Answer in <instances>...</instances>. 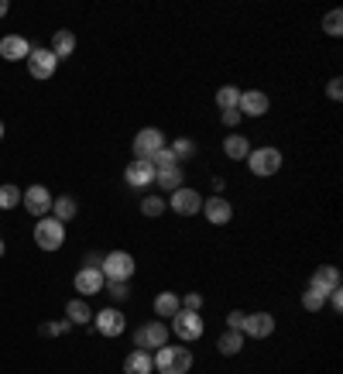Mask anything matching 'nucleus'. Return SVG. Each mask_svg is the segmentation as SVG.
<instances>
[{"label":"nucleus","instance_id":"nucleus-42","mask_svg":"<svg viewBox=\"0 0 343 374\" xmlns=\"http://www.w3.org/2000/svg\"><path fill=\"white\" fill-rule=\"evenodd\" d=\"M223 186H227V178H213V196H220V193H223Z\"/></svg>","mask_w":343,"mask_h":374},{"label":"nucleus","instance_id":"nucleus-31","mask_svg":"<svg viewBox=\"0 0 343 374\" xmlns=\"http://www.w3.org/2000/svg\"><path fill=\"white\" fill-rule=\"evenodd\" d=\"M165 210H169V206H165V199L162 196H144L141 199V213H144V217H162V213H165Z\"/></svg>","mask_w":343,"mask_h":374},{"label":"nucleus","instance_id":"nucleus-21","mask_svg":"<svg viewBox=\"0 0 343 374\" xmlns=\"http://www.w3.org/2000/svg\"><path fill=\"white\" fill-rule=\"evenodd\" d=\"M216 351L223 357H237L244 351V333H241V330H223L220 340H216Z\"/></svg>","mask_w":343,"mask_h":374},{"label":"nucleus","instance_id":"nucleus-19","mask_svg":"<svg viewBox=\"0 0 343 374\" xmlns=\"http://www.w3.org/2000/svg\"><path fill=\"white\" fill-rule=\"evenodd\" d=\"M124 374H154L152 354H148V351H137V347H134L131 354L124 357Z\"/></svg>","mask_w":343,"mask_h":374},{"label":"nucleus","instance_id":"nucleus-23","mask_svg":"<svg viewBox=\"0 0 343 374\" xmlns=\"http://www.w3.org/2000/svg\"><path fill=\"white\" fill-rule=\"evenodd\" d=\"M179 309H182L179 292H158V296H154V316H158V319H172Z\"/></svg>","mask_w":343,"mask_h":374},{"label":"nucleus","instance_id":"nucleus-6","mask_svg":"<svg viewBox=\"0 0 343 374\" xmlns=\"http://www.w3.org/2000/svg\"><path fill=\"white\" fill-rule=\"evenodd\" d=\"M165 144H169V141H165V131H162V127H141V131L134 134V155L152 161Z\"/></svg>","mask_w":343,"mask_h":374},{"label":"nucleus","instance_id":"nucleus-3","mask_svg":"<svg viewBox=\"0 0 343 374\" xmlns=\"http://www.w3.org/2000/svg\"><path fill=\"white\" fill-rule=\"evenodd\" d=\"M100 272H103V278H107V282H131V275H134V255H131V251H110V255H103Z\"/></svg>","mask_w":343,"mask_h":374},{"label":"nucleus","instance_id":"nucleus-27","mask_svg":"<svg viewBox=\"0 0 343 374\" xmlns=\"http://www.w3.org/2000/svg\"><path fill=\"white\" fill-rule=\"evenodd\" d=\"M18 206H21V186L4 182L0 186V210H18Z\"/></svg>","mask_w":343,"mask_h":374},{"label":"nucleus","instance_id":"nucleus-38","mask_svg":"<svg viewBox=\"0 0 343 374\" xmlns=\"http://www.w3.org/2000/svg\"><path fill=\"white\" fill-rule=\"evenodd\" d=\"M244 316H248V313L230 309V313H227V330H244Z\"/></svg>","mask_w":343,"mask_h":374},{"label":"nucleus","instance_id":"nucleus-1","mask_svg":"<svg viewBox=\"0 0 343 374\" xmlns=\"http://www.w3.org/2000/svg\"><path fill=\"white\" fill-rule=\"evenodd\" d=\"M152 364L158 374H189L192 368V351L189 347H158L152 354Z\"/></svg>","mask_w":343,"mask_h":374},{"label":"nucleus","instance_id":"nucleus-17","mask_svg":"<svg viewBox=\"0 0 343 374\" xmlns=\"http://www.w3.org/2000/svg\"><path fill=\"white\" fill-rule=\"evenodd\" d=\"M31 48H35V45L24 38V35H4V38H0V59L21 62L31 55Z\"/></svg>","mask_w":343,"mask_h":374},{"label":"nucleus","instance_id":"nucleus-7","mask_svg":"<svg viewBox=\"0 0 343 374\" xmlns=\"http://www.w3.org/2000/svg\"><path fill=\"white\" fill-rule=\"evenodd\" d=\"M24 62H28V73H31L35 79H41V82H45V79H52V76H56V69H58V59L52 55V48H48V45H35V48H31V55H28Z\"/></svg>","mask_w":343,"mask_h":374},{"label":"nucleus","instance_id":"nucleus-16","mask_svg":"<svg viewBox=\"0 0 343 374\" xmlns=\"http://www.w3.org/2000/svg\"><path fill=\"white\" fill-rule=\"evenodd\" d=\"M244 336H250V340H265V336L275 333V316L271 313H248L244 316V330H241Z\"/></svg>","mask_w":343,"mask_h":374},{"label":"nucleus","instance_id":"nucleus-11","mask_svg":"<svg viewBox=\"0 0 343 374\" xmlns=\"http://www.w3.org/2000/svg\"><path fill=\"white\" fill-rule=\"evenodd\" d=\"M241 117H265L271 110V100L261 90H241V103H237Z\"/></svg>","mask_w":343,"mask_h":374},{"label":"nucleus","instance_id":"nucleus-8","mask_svg":"<svg viewBox=\"0 0 343 374\" xmlns=\"http://www.w3.org/2000/svg\"><path fill=\"white\" fill-rule=\"evenodd\" d=\"M203 316L199 313H189V309H179V313L172 316V333L179 336V340H186V343H192V340H199L203 336Z\"/></svg>","mask_w":343,"mask_h":374},{"label":"nucleus","instance_id":"nucleus-45","mask_svg":"<svg viewBox=\"0 0 343 374\" xmlns=\"http://www.w3.org/2000/svg\"><path fill=\"white\" fill-rule=\"evenodd\" d=\"M0 138H4V120H0Z\"/></svg>","mask_w":343,"mask_h":374},{"label":"nucleus","instance_id":"nucleus-43","mask_svg":"<svg viewBox=\"0 0 343 374\" xmlns=\"http://www.w3.org/2000/svg\"><path fill=\"white\" fill-rule=\"evenodd\" d=\"M7 11H11V4H7V0H0V21H4V14H7Z\"/></svg>","mask_w":343,"mask_h":374},{"label":"nucleus","instance_id":"nucleus-9","mask_svg":"<svg viewBox=\"0 0 343 374\" xmlns=\"http://www.w3.org/2000/svg\"><path fill=\"white\" fill-rule=\"evenodd\" d=\"M52 193L45 189V186H28L24 193H21V203H24V210L31 213V217H48L52 213Z\"/></svg>","mask_w":343,"mask_h":374},{"label":"nucleus","instance_id":"nucleus-15","mask_svg":"<svg viewBox=\"0 0 343 374\" xmlns=\"http://www.w3.org/2000/svg\"><path fill=\"white\" fill-rule=\"evenodd\" d=\"M203 217L210 220L213 227H223V223L233 220V206H230L227 196H210L203 199Z\"/></svg>","mask_w":343,"mask_h":374},{"label":"nucleus","instance_id":"nucleus-36","mask_svg":"<svg viewBox=\"0 0 343 374\" xmlns=\"http://www.w3.org/2000/svg\"><path fill=\"white\" fill-rule=\"evenodd\" d=\"M182 302V309H189V313H199L203 309V296L199 292H186V299H179Z\"/></svg>","mask_w":343,"mask_h":374},{"label":"nucleus","instance_id":"nucleus-2","mask_svg":"<svg viewBox=\"0 0 343 374\" xmlns=\"http://www.w3.org/2000/svg\"><path fill=\"white\" fill-rule=\"evenodd\" d=\"M165 343H169V326H165L162 319L141 323V326L134 330V347H137V351L154 354V351H158V347H165Z\"/></svg>","mask_w":343,"mask_h":374},{"label":"nucleus","instance_id":"nucleus-35","mask_svg":"<svg viewBox=\"0 0 343 374\" xmlns=\"http://www.w3.org/2000/svg\"><path fill=\"white\" fill-rule=\"evenodd\" d=\"M69 330H73V323H69V319H58V323H45L38 333L41 336H62V333H69Z\"/></svg>","mask_w":343,"mask_h":374},{"label":"nucleus","instance_id":"nucleus-24","mask_svg":"<svg viewBox=\"0 0 343 374\" xmlns=\"http://www.w3.org/2000/svg\"><path fill=\"white\" fill-rule=\"evenodd\" d=\"M65 319H69L73 326H86V323L93 319V309L86 306V299H69V302H65Z\"/></svg>","mask_w":343,"mask_h":374},{"label":"nucleus","instance_id":"nucleus-22","mask_svg":"<svg viewBox=\"0 0 343 374\" xmlns=\"http://www.w3.org/2000/svg\"><path fill=\"white\" fill-rule=\"evenodd\" d=\"M48 48H52V55H56V59H69V55L76 52V35L62 28V31L52 35V45H48Z\"/></svg>","mask_w":343,"mask_h":374},{"label":"nucleus","instance_id":"nucleus-13","mask_svg":"<svg viewBox=\"0 0 343 374\" xmlns=\"http://www.w3.org/2000/svg\"><path fill=\"white\" fill-rule=\"evenodd\" d=\"M93 323H96V333H103V336H120L127 330V316L120 313V309H100L93 316Z\"/></svg>","mask_w":343,"mask_h":374},{"label":"nucleus","instance_id":"nucleus-12","mask_svg":"<svg viewBox=\"0 0 343 374\" xmlns=\"http://www.w3.org/2000/svg\"><path fill=\"white\" fill-rule=\"evenodd\" d=\"M124 182H127L131 189H148L154 182V165L144 161V158H134L131 165L124 169Z\"/></svg>","mask_w":343,"mask_h":374},{"label":"nucleus","instance_id":"nucleus-34","mask_svg":"<svg viewBox=\"0 0 343 374\" xmlns=\"http://www.w3.org/2000/svg\"><path fill=\"white\" fill-rule=\"evenodd\" d=\"M103 292L114 299V302H127V299H131V289H127V282H107V285H103Z\"/></svg>","mask_w":343,"mask_h":374},{"label":"nucleus","instance_id":"nucleus-10","mask_svg":"<svg viewBox=\"0 0 343 374\" xmlns=\"http://www.w3.org/2000/svg\"><path fill=\"white\" fill-rule=\"evenodd\" d=\"M169 206L179 213V217H196V213H203V196L196 193V189H175L169 199Z\"/></svg>","mask_w":343,"mask_h":374},{"label":"nucleus","instance_id":"nucleus-32","mask_svg":"<svg viewBox=\"0 0 343 374\" xmlns=\"http://www.w3.org/2000/svg\"><path fill=\"white\" fill-rule=\"evenodd\" d=\"M152 165H154V172H165V169H179V158L172 155V148L165 144V148L152 158Z\"/></svg>","mask_w":343,"mask_h":374},{"label":"nucleus","instance_id":"nucleus-37","mask_svg":"<svg viewBox=\"0 0 343 374\" xmlns=\"http://www.w3.org/2000/svg\"><path fill=\"white\" fill-rule=\"evenodd\" d=\"M326 97L333 100V103H340L343 100V79H329V82H326Z\"/></svg>","mask_w":343,"mask_h":374},{"label":"nucleus","instance_id":"nucleus-41","mask_svg":"<svg viewBox=\"0 0 343 374\" xmlns=\"http://www.w3.org/2000/svg\"><path fill=\"white\" fill-rule=\"evenodd\" d=\"M100 265H103V255H86V268H100Z\"/></svg>","mask_w":343,"mask_h":374},{"label":"nucleus","instance_id":"nucleus-39","mask_svg":"<svg viewBox=\"0 0 343 374\" xmlns=\"http://www.w3.org/2000/svg\"><path fill=\"white\" fill-rule=\"evenodd\" d=\"M220 120H223V127H237L241 124V110H220Z\"/></svg>","mask_w":343,"mask_h":374},{"label":"nucleus","instance_id":"nucleus-40","mask_svg":"<svg viewBox=\"0 0 343 374\" xmlns=\"http://www.w3.org/2000/svg\"><path fill=\"white\" fill-rule=\"evenodd\" d=\"M326 302L333 306V313H340V309H343V289H333V292L326 296Z\"/></svg>","mask_w":343,"mask_h":374},{"label":"nucleus","instance_id":"nucleus-29","mask_svg":"<svg viewBox=\"0 0 343 374\" xmlns=\"http://www.w3.org/2000/svg\"><path fill=\"white\" fill-rule=\"evenodd\" d=\"M323 31L329 35V38H340L343 35V11L340 7H333V11L323 18Z\"/></svg>","mask_w":343,"mask_h":374},{"label":"nucleus","instance_id":"nucleus-14","mask_svg":"<svg viewBox=\"0 0 343 374\" xmlns=\"http://www.w3.org/2000/svg\"><path fill=\"white\" fill-rule=\"evenodd\" d=\"M73 285H76L79 296H96V292H103V285H107V278H103V272L100 268H79L76 278H73Z\"/></svg>","mask_w":343,"mask_h":374},{"label":"nucleus","instance_id":"nucleus-20","mask_svg":"<svg viewBox=\"0 0 343 374\" xmlns=\"http://www.w3.org/2000/svg\"><path fill=\"white\" fill-rule=\"evenodd\" d=\"M223 155H227L230 161H248L250 141L244 138V134H227V141H223Z\"/></svg>","mask_w":343,"mask_h":374},{"label":"nucleus","instance_id":"nucleus-44","mask_svg":"<svg viewBox=\"0 0 343 374\" xmlns=\"http://www.w3.org/2000/svg\"><path fill=\"white\" fill-rule=\"evenodd\" d=\"M4 251H7V244H4V237H0V257H4Z\"/></svg>","mask_w":343,"mask_h":374},{"label":"nucleus","instance_id":"nucleus-4","mask_svg":"<svg viewBox=\"0 0 343 374\" xmlns=\"http://www.w3.org/2000/svg\"><path fill=\"white\" fill-rule=\"evenodd\" d=\"M35 244L41 251H58L65 244V223H58L56 217H41L35 223Z\"/></svg>","mask_w":343,"mask_h":374},{"label":"nucleus","instance_id":"nucleus-33","mask_svg":"<svg viewBox=\"0 0 343 374\" xmlns=\"http://www.w3.org/2000/svg\"><path fill=\"white\" fill-rule=\"evenodd\" d=\"M323 306H326L323 292H316V289H305V292H302V309H305V313H320Z\"/></svg>","mask_w":343,"mask_h":374},{"label":"nucleus","instance_id":"nucleus-25","mask_svg":"<svg viewBox=\"0 0 343 374\" xmlns=\"http://www.w3.org/2000/svg\"><path fill=\"white\" fill-rule=\"evenodd\" d=\"M76 213H79V206H76V199H73V196H56V199H52V213H48V217H56L58 223L76 220Z\"/></svg>","mask_w":343,"mask_h":374},{"label":"nucleus","instance_id":"nucleus-18","mask_svg":"<svg viewBox=\"0 0 343 374\" xmlns=\"http://www.w3.org/2000/svg\"><path fill=\"white\" fill-rule=\"evenodd\" d=\"M309 289H316V292L329 296L333 289H340V268H333V265L316 268V272H312V278H309Z\"/></svg>","mask_w":343,"mask_h":374},{"label":"nucleus","instance_id":"nucleus-28","mask_svg":"<svg viewBox=\"0 0 343 374\" xmlns=\"http://www.w3.org/2000/svg\"><path fill=\"white\" fill-rule=\"evenodd\" d=\"M237 103H241V90L237 86H220L216 90V107L220 110H237Z\"/></svg>","mask_w":343,"mask_h":374},{"label":"nucleus","instance_id":"nucleus-26","mask_svg":"<svg viewBox=\"0 0 343 374\" xmlns=\"http://www.w3.org/2000/svg\"><path fill=\"white\" fill-rule=\"evenodd\" d=\"M154 182H158V189L175 193V189H182V169H165V172H154Z\"/></svg>","mask_w":343,"mask_h":374},{"label":"nucleus","instance_id":"nucleus-5","mask_svg":"<svg viewBox=\"0 0 343 374\" xmlns=\"http://www.w3.org/2000/svg\"><path fill=\"white\" fill-rule=\"evenodd\" d=\"M248 169L254 172L258 178H268V176H275L278 169H282V151L278 148H250V155H248Z\"/></svg>","mask_w":343,"mask_h":374},{"label":"nucleus","instance_id":"nucleus-30","mask_svg":"<svg viewBox=\"0 0 343 374\" xmlns=\"http://www.w3.org/2000/svg\"><path fill=\"white\" fill-rule=\"evenodd\" d=\"M169 148H172V155L179 158V161H189V158L196 155V141H189V138H175Z\"/></svg>","mask_w":343,"mask_h":374}]
</instances>
